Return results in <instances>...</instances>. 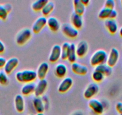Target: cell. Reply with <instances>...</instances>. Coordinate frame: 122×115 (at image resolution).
I'll use <instances>...</instances> for the list:
<instances>
[{"instance_id": "obj_1", "label": "cell", "mask_w": 122, "mask_h": 115, "mask_svg": "<svg viewBox=\"0 0 122 115\" xmlns=\"http://www.w3.org/2000/svg\"><path fill=\"white\" fill-rule=\"evenodd\" d=\"M17 82L22 83L34 82L37 78V71L32 70H24L17 72L15 75Z\"/></svg>"}, {"instance_id": "obj_2", "label": "cell", "mask_w": 122, "mask_h": 115, "mask_svg": "<svg viewBox=\"0 0 122 115\" xmlns=\"http://www.w3.org/2000/svg\"><path fill=\"white\" fill-rule=\"evenodd\" d=\"M108 58V53L104 50H98L92 55L90 59V65L93 67L107 63Z\"/></svg>"}, {"instance_id": "obj_3", "label": "cell", "mask_w": 122, "mask_h": 115, "mask_svg": "<svg viewBox=\"0 0 122 115\" xmlns=\"http://www.w3.org/2000/svg\"><path fill=\"white\" fill-rule=\"evenodd\" d=\"M32 37V31L29 28H23L17 34L16 42L18 45L25 44Z\"/></svg>"}, {"instance_id": "obj_4", "label": "cell", "mask_w": 122, "mask_h": 115, "mask_svg": "<svg viewBox=\"0 0 122 115\" xmlns=\"http://www.w3.org/2000/svg\"><path fill=\"white\" fill-rule=\"evenodd\" d=\"M61 31L64 36L70 38H76L78 36V30L71 24L65 23L61 26Z\"/></svg>"}, {"instance_id": "obj_5", "label": "cell", "mask_w": 122, "mask_h": 115, "mask_svg": "<svg viewBox=\"0 0 122 115\" xmlns=\"http://www.w3.org/2000/svg\"><path fill=\"white\" fill-rule=\"evenodd\" d=\"M99 91V86L96 83H91L87 85L83 93V95L86 99H90L93 98Z\"/></svg>"}, {"instance_id": "obj_6", "label": "cell", "mask_w": 122, "mask_h": 115, "mask_svg": "<svg viewBox=\"0 0 122 115\" xmlns=\"http://www.w3.org/2000/svg\"><path fill=\"white\" fill-rule=\"evenodd\" d=\"M89 107L92 109L95 114L98 115H101L104 113L105 107L101 102L96 98H92L89 99L88 103Z\"/></svg>"}, {"instance_id": "obj_7", "label": "cell", "mask_w": 122, "mask_h": 115, "mask_svg": "<svg viewBox=\"0 0 122 115\" xmlns=\"http://www.w3.org/2000/svg\"><path fill=\"white\" fill-rule=\"evenodd\" d=\"M120 53L118 49L116 48L113 47L110 50V53L108 55L107 61V64L111 67H113L118 62L119 59Z\"/></svg>"}, {"instance_id": "obj_8", "label": "cell", "mask_w": 122, "mask_h": 115, "mask_svg": "<svg viewBox=\"0 0 122 115\" xmlns=\"http://www.w3.org/2000/svg\"><path fill=\"white\" fill-rule=\"evenodd\" d=\"M47 19L44 16L38 17L34 22L32 26V32L35 34H38L46 26Z\"/></svg>"}, {"instance_id": "obj_9", "label": "cell", "mask_w": 122, "mask_h": 115, "mask_svg": "<svg viewBox=\"0 0 122 115\" xmlns=\"http://www.w3.org/2000/svg\"><path fill=\"white\" fill-rule=\"evenodd\" d=\"M72 84H73V80L72 78L69 77H65L59 84L57 91L60 93H66L71 88Z\"/></svg>"}, {"instance_id": "obj_10", "label": "cell", "mask_w": 122, "mask_h": 115, "mask_svg": "<svg viewBox=\"0 0 122 115\" xmlns=\"http://www.w3.org/2000/svg\"><path fill=\"white\" fill-rule=\"evenodd\" d=\"M19 61L17 58L13 57L7 60L5 65L4 67V72L7 74H10L13 71L15 70V69L18 66Z\"/></svg>"}, {"instance_id": "obj_11", "label": "cell", "mask_w": 122, "mask_h": 115, "mask_svg": "<svg viewBox=\"0 0 122 115\" xmlns=\"http://www.w3.org/2000/svg\"><path fill=\"white\" fill-rule=\"evenodd\" d=\"M61 58V46L59 44H55L51 48L49 55V61L51 63H55L58 61Z\"/></svg>"}, {"instance_id": "obj_12", "label": "cell", "mask_w": 122, "mask_h": 115, "mask_svg": "<svg viewBox=\"0 0 122 115\" xmlns=\"http://www.w3.org/2000/svg\"><path fill=\"white\" fill-rule=\"evenodd\" d=\"M89 50V45L87 42L84 40L80 41L76 46V54L77 58L84 57L87 55Z\"/></svg>"}, {"instance_id": "obj_13", "label": "cell", "mask_w": 122, "mask_h": 115, "mask_svg": "<svg viewBox=\"0 0 122 115\" xmlns=\"http://www.w3.org/2000/svg\"><path fill=\"white\" fill-rule=\"evenodd\" d=\"M48 86V82L46 79L40 80L36 86L34 95L36 97H41L46 91Z\"/></svg>"}, {"instance_id": "obj_14", "label": "cell", "mask_w": 122, "mask_h": 115, "mask_svg": "<svg viewBox=\"0 0 122 115\" xmlns=\"http://www.w3.org/2000/svg\"><path fill=\"white\" fill-rule=\"evenodd\" d=\"M71 70L74 74L80 76H84L88 73V68L86 66L76 62L71 64Z\"/></svg>"}, {"instance_id": "obj_15", "label": "cell", "mask_w": 122, "mask_h": 115, "mask_svg": "<svg viewBox=\"0 0 122 115\" xmlns=\"http://www.w3.org/2000/svg\"><path fill=\"white\" fill-rule=\"evenodd\" d=\"M47 25L50 31L52 32H57L61 28V23L56 17L51 16L49 17L47 21Z\"/></svg>"}, {"instance_id": "obj_16", "label": "cell", "mask_w": 122, "mask_h": 115, "mask_svg": "<svg viewBox=\"0 0 122 115\" xmlns=\"http://www.w3.org/2000/svg\"><path fill=\"white\" fill-rule=\"evenodd\" d=\"M104 25L107 31L111 34H115L118 31V24L115 19H106L104 22Z\"/></svg>"}, {"instance_id": "obj_17", "label": "cell", "mask_w": 122, "mask_h": 115, "mask_svg": "<svg viewBox=\"0 0 122 115\" xmlns=\"http://www.w3.org/2000/svg\"><path fill=\"white\" fill-rule=\"evenodd\" d=\"M70 20L71 25L77 30L81 29L83 25V17L81 16H80L75 12H73L71 15Z\"/></svg>"}, {"instance_id": "obj_18", "label": "cell", "mask_w": 122, "mask_h": 115, "mask_svg": "<svg viewBox=\"0 0 122 115\" xmlns=\"http://www.w3.org/2000/svg\"><path fill=\"white\" fill-rule=\"evenodd\" d=\"M49 65L48 63H46V62H43V63H41L39 66H38V68H37V77L40 80L45 79L46 77L48 71H49Z\"/></svg>"}, {"instance_id": "obj_19", "label": "cell", "mask_w": 122, "mask_h": 115, "mask_svg": "<svg viewBox=\"0 0 122 115\" xmlns=\"http://www.w3.org/2000/svg\"><path fill=\"white\" fill-rule=\"evenodd\" d=\"M68 69L66 65L64 64H58L56 65L54 70L55 74L57 78H65L67 74Z\"/></svg>"}, {"instance_id": "obj_20", "label": "cell", "mask_w": 122, "mask_h": 115, "mask_svg": "<svg viewBox=\"0 0 122 115\" xmlns=\"http://www.w3.org/2000/svg\"><path fill=\"white\" fill-rule=\"evenodd\" d=\"M36 86L34 82L32 83H25L21 88V94L22 96H29L30 95L34 94Z\"/></svg>"}, {"instance_id": "obj_21", "label": "cell", "mask_w": 122, "mask_h": 115, "mask_svg": "<svg viewBox=\"0 0 122 115\" xmlns=\"http://www.w3.org/2000/svg\"><path fill=\"white\" fill-rule=\"evenodd\" d=\"M15 107L18 113H23L25 110V100L20 94L16 95L15 97Z\"/></svg>"}, {"instance_id": "obj_22", "label": "cell", "mask_w": 122, "mask_h": 115, "mask_svg": "<svg viewBox=\"0 0 122 115\" xmlns=\"http://www.w3.org/2000/svg\"><path fill=\"white\" fill-rule=\"evenodd\" d=\"M11 10L12 5L10 4H0V19L5 21L7 19L9 13L11 11Z\"/></svg>"}, {"instance_id": "obj_23", "label": "cell", "mask_w": 122, "mask_h": 115, "mask_svg": "<svg viewBox=\"0 0 122 115\" xmlns=\"http://www.w3.org/2000/svg\"><path fill=\"white\" fill-rule=\"evenodd\" d=\"M32 104L37 113H43L45 110V105L41 97H35L32 100Z\"/></svg>"}, {"instance_id": "obj_24", "label": "cell", "mask_w": 122, "mask_h": 115, "mask_svg": "<svg viewBox=\"0 0 122 115\" xmlns=\"http://www.w3.org/2000/svg\"><path fill=\"white\" fill-rule=\"evenodd\" d=\"M95 70L97 71H99V72H101L105 77L106 76H110L112 73V68L109 66L107 63L101 64V65L95 67Z\"/></svg>"}, {"instance_id": "obj_25", "label": "cell", "mask_w": 122, "mask_h": 115, "mask_svg": "<svg viewBox=\"0 0 122 115\" xmlns=\"http://www.w3.org/2000/svg\"><path fill=\"white\" fill-rule=\"evenodd\" d=\"M74 12L80 16H83L86 10V7L81 3V0H74L73 1Z\"/></svg>"}, {"instance_id": "obj_26", "label": "cell", "mask_w": 122, "mask_h": 115, "mask_svg": "<svg viewBox=\"0 0 122 115\" xmlns=\"http://www.w3.org/2000/svg\"><path fill=\"white\" fill-rule=\"evenodd\" d=\"M49 2L48 0H37L31 4V8L34 11H40L44 8L46 4Z\"/></svg>"}, {"instance_id": "obj_27", "label": "cell", "mask_w": 122, "mask_h": 115, "mask_svg": "<svg viewBox=\"0 0 122 115\" xmlns=\"http://www.w3.org/2000/svg\"><path fill=\"white\" fill-rule=\"evenodd\" d=\"M77 59V56L76 54V46L74 43H71L70 45V50L67 60L68 61L69 63L72 64V63H76Z\"/></svg>"}, {"instance_id": "obj_28", "label": "cell", "mask_w": 122, "mask_h": 115, "mask_svg": "<svg viewBox=\"0 0 122 115\" xmlns=\"http://www.w3.org/2000/svg\"><path fill=\"white\" fill-rule=\"evenodd\" d=\"M71 44L68 42H65L61 46V59L62 60H66L68 57L70 50Z\"/></svg>"}, {"instance_id": "obj_29", "label": "cell", "mask_w": 122, "mask_h": 115, "mask_svg": "<svg viewBox=\"0 0 122 115\" xmlns=\"http://www.w3.org/2000/svg\"><path fill=\"white\" fill-rule=\"evenodd\" d=\"M54 9H55V4H54L53 2H48L41 10V13L43 14V16L46 17L47 16H49L52 12Z\"/></svg>"}, {"instance_id": "obj_30", "label": "cell", "mask_w": 122, "mask_h": 115, "mask_svg": "<svg viewBox=\"0 0 122 115\" xmlns=\"http://www.w3.org/2000/svg\"><path fill=\"white\" fill-rule=\"evenodd\" d=\"M92 78L95 83H100L105 79V76L101 72L94 70V71L92 74Z\"/></svg>"}, {"instance_id": "obj_31", "label": "cell", "mask_w": 122, "mask_h": 115, "mask_svg": "<svg viewBox=\"0 0 122 115\" xmlns=\"http://www.w3.org/2000/svg\"><path fill=\"white\" fill-rule=\"evenodd\" d=\"M111 10H112L107 9V8H102L98 13V17L101 19H108L110 18Z\"/></svg>"}, {"instance_id": "obj_32", "label": "cell", "mask_w": 122, "mask_h": 115, "mask_svg": "<svg viewBox=\"0 0 122 115\" xmlns=\"http://www.w3.org/2000/svg\"><path fill=\"white\" fill-rule=\"evenodd\" d=\"M9 83V78L7 74L4 71H0V84L7 85Z\"/></svg>"}, {"instance_id": "obj_33", "label": "cell", "mask_w": 122, "mask_h": 115, "mask_svg": "<svg viewBox=\"0 0 122 115\" xmlns=\"http://www.w3.org/2000/svg\"><path fill=\"white\" fill-rule=\"evenodd\" d=\"M115 5H116V3L113 0H107L104 3V7L111 9V10L114 9Z\"/></svg>"}, {"instance_id": "obj_34", "label": "cell", "mask_w": 122, "mask_h": 115, "mask_svg": "<svg viewBox=\"0 0 122 115\" xmlns=\"http://www.w3.org/2000/svg\"><path fill=\"white\" fill-rule=\"evenodd\" d=\"M116 109L117 112L120 113V115L122 114V103L118 102L116 105Z\"/></svg>"}, {"instance_id": "obj_35", "label": "cell", "mask_w": 122, "mask_h": 115, "mask_svg": "<svg viewBox=\"0 0 122 115\" xmlns=\"http://www.w3.org/2000/svg\"><path fill=\"white\" fill-rule=\"evenodd\" d=\"M117 15H118L117 11H116L115 9H112V10H111V14H110V18L109 19H115L117 17Z\"/></svg>"}, {"instance_id": "obj_36", "label": "cell", "mask_w": 122, "mask_h": 115, "mask_svg": "<svg viewBox=\"0 0 122 115\" xmlns=\"http://www.w3.org/2000/svg\"><path fill=\"white\" fill-rule=\"evenodd\" d=\"M7 60L4 58L0 56V68H3L4 67L6 63Z\"/></svg>"}, {"instance_id": "obj_37", "label": "cell", "mask_w": 122, "mask_h": 115, "mask_svg": "<svg viewBox=\"0 0 122 115\" xmlns=\"http://www.w3.org/2000/svg\"><path fill=\"white\" fill-rule=\"evenodd\" d=\"M5 47L3 42L1 40H0V54H2L5 52Z\"/></svg>"}, {"instance_id": "obj_38", "label": "cell", "mask_w": 122, "mask_h": 115, "mask_svg": "<svg viewBox=\"0 0 122 115\" xmlns=\"http://www.w3.org/2000/svg\"><path fill=\"white\" fill-rule=\"evenodd\" d=\"M71 115H84V114L80 110H77V111H74L73 113L71 114Z\"/></svg>"}, {"instance_id": "obj_39", "label": "cell", "mask_w": 122, "mask_h": 115, "mask_svg": "<svg viewBox=\"0 0 122 115\" xmlns=\"http://www.w3.org/2000/svg\"><path fill=\"white\" fill-rule=\"evenodd\" d=\"M81 3H83V4L85 7L89 5V4L90 3V1L89 0H81Z\"/></svg>"}, {"instance_id": "obj_40", "label": "cell", "mask_w": 122, "mask_h": 115, "mask_svg": "<svg viewBox=\"0 0 122 115\" xmlns=\"http://www.w3.org/2000/svg\"><path fill=\"white\" fill-rule=\"evenodd\" d=\"M119 34H120V36L121 37H122V26L120 28V30H119Z\"/></svg>"}, {"instance_id": "obj_41", "label": "cell", "mask_w": 122, "mask_h": 115, "mask_svg": "<svg viewBox=\"0 0 122 115\" xmlns=\"http://www.w3.org/2000/svg\"><path fill=\"white\" fill-rule=\"evenodd\" d=\"M36 115H44L43 113H37Z\"/></svg>"}, {"instance_id": "obj_42", "label": "cell", "mask_w": 122, "mask_h": 115, "mask_svg": "<svg viewBox=\"0 0 122 115\" xmlns=\"http://www.w3.org/2000/svg\"><path fill=\"white\" fill-rule=\"evenodd\" d=\"M121 4H122V0L121 1Z\"/></svg>"}, {"instance_id": "obj_43", "label": "cell", "mask_w": 122, "mask_h": 115, "mask_svg": "<svg viewBox=\"0 0 122 115\" xmlns=\"http://www.w3.org/2000/svg\"><path fill=\"white\" fill-rule=\"evenodd\" d=\"M32 115V114H30V115Z\"/></svg>"}, {"instance_id": "obj_44", "label": "cell", "mask_w": 122, "mask_h": 115, "mask_svg": "<svg viewBox=\"0 0 122 115\" xmlns=\"http://www.w3.org/2000/svg\"></svg>"}, {"instance_id": "obj_45", "label": "cell", "mask_w": 122, "mask_h": 115, "mask_svg": "<svg viewBox=\"0 0 122 115\" xmlns=\"http://www.w3.org/2000/svg\"></svg>"}]
</instances>
